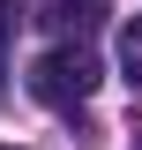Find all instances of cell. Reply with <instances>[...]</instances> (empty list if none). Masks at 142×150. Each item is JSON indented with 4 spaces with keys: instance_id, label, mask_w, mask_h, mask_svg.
I'll list each match as a JSON object with an SVG mask.
<instances>
[{
    "instance_id": "obj_7",
    "label": "cell",
    "mask_w": 142,
    "mask_h": 150,
    "mask_svg": "<svg viewBox=\"0 0 142 150\" xmlns=\"http://www.w3.org/2000/svg\"><path fill=\"white\" fill-rule=\"evenodd\" d=\"M135 150H142V143H135Z\"/></svg>"
},
{
    "instance_id": "obj_1",
    "label": "cell",
    "mask_w": 142,
    "mask_h": 150,
    "mask_svg": "<svg viewBox=\"0 0 142 150\" xmlns=\"http://www.w3.org/2000/svg\"><path fill=\"white\" fill-rule=\"evenodd\" d=\"M90 90H97V53H82V45H53V53L30 60V98H37V105L75 112Z\"/></svg>"
},
{
    "instance_id": "obj_4",
    "label": "cell",
    "mask_w": 142,
    "mask_h": 150,
    "mask_svg": "<svg viewBox=\"0 0 142 150\" xmlns=\"http://www.w3.org/2000/svg\"><path fill=\"white\" fill-rule=\"evenodd\" d=\"M15 23H22V0H0V38L15 30Z\"/></svg>"
},
{
    "instance_id": "obj_3",
    "label": "cell",
    "mask_w": 142,
    "mask_h": 150,
    "mask_svg": "<svg viewBox=\"0 0 142 150\" xmlns=\"http://www.w3.org/2000/svg\"><path fill=\"white\" fill-rule=\"evenodd\" d=\"M120 68H127V90L142 98V15L127 23V30H120Z\"/></svg>"
},
{
    "instance_id": "obj_6",
    "label": "cell",
    "mask_w": 142,
    "mask_h": 150,
    "mask_svg": "<svg viewBox=\"0 0 142 150\" xmlns=\"http://www.w3.org/2000/svg\"><path fill=\"white\" fill-rule=\"evenodd\" d=\"M0 75H8V68H0Z\"/></svg>"
},
{
    "instance_id": "obj_2",
    "label": "cell",
    "mask_w": 142,
    "mask_h": 150,
    "mask_svg": "<svg viewBox=\"0 0 142 150\" xmlns=\"http://www.w3.org/2000/svg\"><path fill=\"white\" fill-rule=\"evenodd\" d=\"M97 15H105L97 0H53V8H45V23H53L60 38H82V30H97Z\"/></svg>"
},
{
    "instance_id": "obj_5",
    "label": "cell",
    "mask_w": 142,
    "mask_h": 150,
    "mask_svg": "<svg viewBox=\"0 0 142 150\" xmlns=\"http://www.w3.org/2000/svg\"><path fill=\"white\" fill-rule=\"evenodd\" d=\"M0 150H15V143H0Z\"/></svg>"
}]
</instances>
